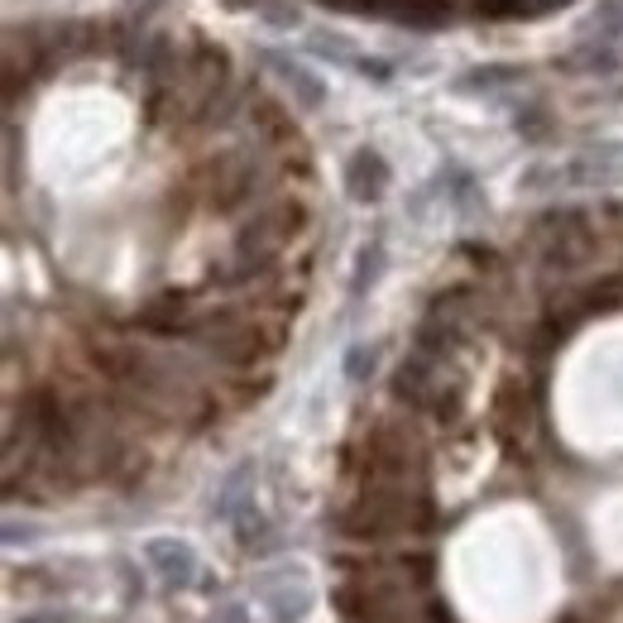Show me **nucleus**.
Instances as JSON below:
<instances>
[{
  "instance_id": "obj_11",
  "label": "nucleus",
  "mask_w": 623,
  "mask_h": 623,
  "mask_svg": "<svg viewBox=\"0 0 623 623\" xmlns=\"http://www.w3.org/2000/svg\"><path fill=\"white\" fill-rule=\"evenodd\" d=\"M134 6H140V0H134ZM144 6H159V0H144Z\"/></svg>"
},
{
  "instance_id": "obj_8",
  "label": "nucleus",
  "mask_w": 623,
  "mask_h": 623,
  "mask_svg": "<svg viewBox=\"0 0 623 623\" xmlns=\"http://www.w3.org/2000/svg\"><path fill=\"white\" fill-rule=\"evenodd\" d=\"M379 264H384V250H379V245H364V250H360V269H355V293H364V288L379 279Z\"/></svg>"
},
{
  "instance_id": "obj_10",
  "label": "nucleus",
  "mask_w": 623,
  "mask_h": 623,
  "mask_svg": "<svg viewBox=\"0 0 623 623\" xmlns=\"http://www.w3.org/2000/svg\"><path fill=\"white\" fill-rule=\"evenodd\" d=\"M519 130L527 134V140H546V111H537V105L519 111Z\"/></svg>"
},
{
  "instance_id": "obj_12",
  "label": "nucleus",
  "mask_w": 623,
  "mask_h": 623,
  "mask_svg": "<svg viewBox=\"0 0 623 623\" xmlns=\"http://www.w3.org/2000/svg\"><path fill=\"white\" fill-rule=\"evenodd\" d=\"M566 623H581V619H566Z\"/></svg>"
},
{
  "instance_id": "obj_3",
  "label": "nucleus",
  "mask_w": 623,
  "mask_h": 623,
  "mask_svg": "<svg viewBox=\"0 0 623 623\" xmlns=\"http://www.w3.org/2000/svg\"><path fill=\"white\" fill-rule=\"evenodd\" d=\"M144 556H149V566L159 571V581L169 585V590H188L197 581V556H192V546H182L173 537H154L144 546Z\"/></svg>"
},
{
  "instance_id": "obj_1",
  "label": "nucleus",
  "mask_w": 623,
  "mask_h": 623,
  "mask_svg": "<svg viewBox=\"0 0 623 623\" xmlns=\"http://www.w3.org/2000/svg\"><path fill=\"white\" fill-rule=\"evenodd\" d=\"M302 225H308V211H302V202H293V197H279V202L260 207L235 231V254H240V260H250V264H260V269H269L298 240Z\"/></svg>"
},
{
  "instance_id": "obj_4",
  "label": "nucleus",
  "mask_w": 623,
  "mask_h": 623,
  "mask_svg": "<svg viewBox=\"0 0 623 623\" xmlns=\"http://www.w3.org/2000/svg\"><path fill=\"white\" fill-rule=\"evenodd\" d=\"M345 192L355 202H379L389 192V163L379 149H355L351 163H345Z\"/></svg>"
},
{
  "instance_id": "obj_9",
  "label": "nucleus",
  "mask_w": 623,
  "mask_h": 623,
  "mask_svg": "<svg viewBox=\"0 0 623 623\" xmlns=\"http://www.w3.org/2000/svg\"><path fill=\"white\" fill-rule=\"evenodd\" d=\"M374 360H379L374 345H355V351L345 355V379H355V384H360L364 374H374Z\"/></svg>"
},
{
  "instance_id": "obj_7",
  "label": "nucleus",
  "mask_w": 623,
  "mask_h": 623,
  "mask_svg": "<svg viewBox=\"0 0 623 623\" xmlns=\"http://www.w3.org/2000/svg\"><path fill=\"white\" fill-rule=\"evenodd\" d=\"M504 82H523V68H475L470 78H461V87H484V91H494Z\"/></svg>"
},
{
  "instance_id": "obj_2",
  "label": "nucleus",
  "mask_w": 623,
  "mask_h": 623,
  "mask_svg": "<svg viewBox=\"0 0 623 623\" xmlns=\"http://www.w3.org/2000/svg\"><path fill=\"white\" fill-rule=\"evenodd\" d=\"M254 188H260V163H254L250 149H221V154L207 163V202L217 211L245 207Z\"/></svg>"
},
{
  "instance_id": "obj_5",
  "label": "nucleus",
  "mask_w": 623,
  "mask_h": 623,
  "mask_svg": "<svg viewBox=\"0 0 623 623\" xmlns=\"http://www.w3.org/2000/svg\"><path fill=\"white\" fill-rule=\"evenodd\" d=\"M264 58H269V68L279 72V78H283L288 87H298V91H302V105H308V111H316V105H322V97H326L322 78H312V72L302 68V63H288L283 53H264Z\"/></svg>"
},
{
  "instance_id": "obj_6",
  "label": "nucleus",
  "mask_w": 623,
  "mask_h": 623,
  "mask_svg": "<svg viewBox=\"0 0 623 623\" xmlns=\"http://www.w3.org/2000/svg\"><path fill=\"white\" fill-rule=\"evenodd\" d=\"M235 527H240V546H245V552H269V546H273V533H269V523L260 519V513H254L250 504H245V513H240V519H235Z\"/></svg>"
}]
</instances>
